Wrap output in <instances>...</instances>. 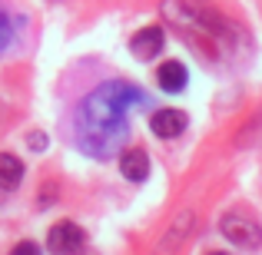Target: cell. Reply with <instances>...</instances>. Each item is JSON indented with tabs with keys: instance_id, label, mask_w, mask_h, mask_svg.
I'll list each match as a JSON object with an SVG mask.
<instances>
[{
	"instance_id": "4",
	"label": "cell",
	"mask_w": 262,
	"mask_h": 255,
	"mask_svg": "<svg viewBox=\"0 0 262 255\" xmlns=\"http://www.w3.org/2000/svg\"><path fill=\"white\" fill-rule=\"evenodd\" d=\"M47 245L53 255H80V249L86 245V236L77 222H57L47 236Z\"/></svg>"
},
{
	"instance_id": "9",
	"label": "cell",
	"mask_w": 262,
	"mask_h": 255,
	"mask_svg": "<svg viewBox=\"0 0 262 255\" xmlns=\"http://www.w3.org/2000/svg\"><path fill=\"white\" fill-rule=\"evenodd\" d=\"M24 182V163L10 153H0V189H17Z\"/></svg>"
},
{
	"instance_id": "1",
	"label": "cell",
	"mask_w": 262,
	"mask_h": 255,
	"mask_svg": "<svg viewBox=\"0 0 262 255\" xmlns=\"http://www.w3.org/2000/svg\"><path fill=\"white\" fill-rule=\"evenodd\" d=\"M143 106H149V93H143L129 80H106V83L93 86L73 113L77 146L93 159H110L126 143V116Z\"/></svg>"
},
{
	"instance_id": "3",
	"label": "cell",
	"mask_w": 262,
	"mask_h": 255,
	"mask_svg": "<svg viewBox=\"0 0 262 255\" xmlns=\"http://www.w3.org/2000/svg\"><path fill=\"white\" fill-rule=\"evenodd\" d=\"M219 232H223L232 245H239V249H259V242H262L259 222L249 216V212H243V209L226 212V216L219 219Z\"/></svg>"
},
{
	"instance_id": "8",
	"label": "cell",
	"mask_w": 262,
	"mask_h": 255,
	"mask_svg": "<svg viewBox=\"0 0 262 255\" xmlns=\"http://www.w3.org/2000/svg\"><path fill=\"white\" fill-rule=\"evenodd\" d=\"M120 172L129 179V182H143L149 176V156L143 149H126L120 156Z\"/></svg>"
},
{
	"instance_id": "12",
	"label": "cell",
	"mask_w": 262,
	"mask_h": 255,
	"mask_svg": "<svg viewBox=\"0 0 262 255\" xmlns=\"http://www.w3.org/2000/svg\"><path fill=\"white\" fill-rule=\"evenodd\" d=\"M27 143H30L37 153H43V149H47V136L43 133H30V140H27Z\"/></svg>"
},
{
	"instance_id": "13",
	"label": "cell",
	"mask_w": 262,
	"mask_h": 255,
	"mask_svg": "<svg viewBox=\"0 0 262 255\" xmlns=\"http://www.w3.org/2000/svg\"><path fill=\"white\" fill-rule=\"evenodd\" d=\"M212 255H226V252H212Z\"/></svg>"
},
{
	"instance_id": "10",
	"label": "cell",
	"mask_w": 262,
	"mask_h": 255,
	"mask_svg": "<svg viewBox=\"0 0 262 255\" xmlns=\"http://www.w3.org/2000/svg\"><path fill=\"white\" fill-rule=\"evenodd\" d=\"M10 43H13V24H10V17L0 10V53H4Z\"/></svg>"
},
{
	"instance_id": "6",
	"label": "cell",
	"mask_w": 262,
	"mask_h": 255,
	"mask_svg": "<svg viewBox=\"0 0 262 255\" xmlns=\"http://www.w3.org/2000/svg\"><path fill=\"white\" fill-rule=\"evenodd\" d=\"M163 43H166L163 27H143V30L129 40V50H133L136 60H156L163 53Z\"/></svg>"
},
{
	"instance_id": "5",
	"label": "cell",
	"mask_w": 262,
	"mask_h": 255,
	"mask_svg": "<svg viewBox=\"0 0 262 255\" xmlns=\"http://www.w3.org/2000/svg\"><path fill=\"white\" fill-rule=\"evenodd\" d=\"M186 126H189V116H186L183 109H156V113L149 116V129H153L160 140H176V136L186 133Z\"/></svg>"
},
{
	"instance_id": "2",
	"label": "cell",
	"mask_w": 262,
	"mask_h": 255,
	"mask_svg": "<svg viewBox=\"0 0 262 255\" xmlns=\"http://www.w3.org/2000/svg\"><path fill=\"white\" fill-rule=\"evenodd\" d=\"M163 13L166 20L183 33H192V37L209 40L216 50L236 43L239 30L206 0H163Z\"/></svg>"
},
{
	"instance_id": "11",
	"label": "cell",
	"mask_w": 262,
	"mask_h": 255,
	"mask_svg": "<svg viewBox=\"0 0 262 255\" xmlns=\"http://www.w3.org/2000/svg\"><path fill=\"white\" fill-rule=\"evenodd\" d=\"M10 255H43V252H40L33 242H20V245H17V249H13Z\"/></svg>"
},
{
	"instance_id": "7",
	"label": "cell",
	"mask_w": 262,
	"mask_h": 255,
	"mask_svg": "<svg viewBox=\"0 0 262 255\" xmlns=\"http://www.w3.org/2000/svg\"><path fill=\"white\" fill-rule=\"evenodd\" d=\"M156 83H160L166 93H183V86L189 83V73L179 60H166V63L156 70Z\"/></svg>"
}]
</instances>
